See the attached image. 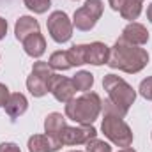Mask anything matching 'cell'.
<instances>
[{
	"mask_svg": "<svg viewBox=\"0 0 152 152\" xmlns=\"http://www.w3.org/2000/svg\"><path fill=\"white\" fill-rule=\"evenodd\" d=\"M147 18H149V21L152 23V4L147 7Z\"/></svg>",
	"mask_w": 152,
	"mask_h": 152,
	"instance_id": "83f0119b",
	"label": "cell"
},
{
	"mask_svg": "<svg viewBox=\"0 0 152 152\" xmlns=\"http://www.w3.org/2000/svg\"><path fill=\"white\" fill-rule=\"evenodd\" d=\"M92 138H97L94 126H66L60 134V145H85Z\"/></svg>",
	"mask_w": 152,
	"mask_h": 152,
	"instance_id": "ba28073f",
	"label": "cell"
},
{
	"mask_svg": "<svg viewBox=\"0 0 152 152\" xmlns=\"http://www.w3.org/2000/svg\"><path fill=\"white\" fill-rule=\"evenodd\" d=\"M50 94H51L58 103H64V104L69 103L76 94V88H75V85H73V80L53 73L51 80H50Z\"/></svg>",
	"mask_w": 152,
	"mask_h": 152,
	"instance_id": "9c48e42d",
	"label": "cell"
},
{
	"mask_svg": "<svg viewBox=\"0 0 152 152\" xmlns=\"http://www.w3.org/2000/svg\"><path fill=\"white\" fill-rule=\"evenodd\" d=\"M28 152H57L62 145L48 134H32L28 138Z\"/></svg>",
	"mask_w": 152,
	"mask_h": 152,
	"instance_id": "7c38bea8",
	"label": "cell"
},
{
	"mask_svg": "<svg viewBox=\"0 0 152 152\" xmlns=\"http://www.w3.org/2000/svg\"><path fill=\"white\" fill-rule=\"evenodd\" d=\"M103 110V101L96 92H83L66 103V117L80 126H92Z\"/></svg>",
	"mask_w": 152,
	"mask_h": 152,
	"instance_id": "7a4b0ae2",
	"label": "cell"
},
{
	"mask_svg": "<svg viewBox=\"0 0 152 152\" xmlns=\"http://www.w3.org/2000/svg\"><path fill=\"white\" fill-rule=\"evenodd\" d=\"M149 64V53L147 50L129 44L124 39H117L115 44L110 48V58L106 62L108 67L118 69L127 75H136L140 73L145 66Z\"/></svg>",
	"mask_w": 152,
	"mask_h": 152,
	"instance_id": "6da1fadb",
	"label": "cell"
},
{
	"mask_svg": "<svg viewBox=\"0 0 152 152\" xmlns=\"http://www.w3.org/2000/svg\"><path fill=\"white\" fill-rule=\"evenodd\" d=\"M67 124H66V117L62 113H57V112H53V113H50L46 117V120H44V134H48L50 138H53L55 142H58L60 143V134H62V131H64V127H66Z\"/></svg>",
	"mask_w": 152,
	"mask_h": 152,
	"instance_id": "4fadbf2b",
	"label": "cell"
},
{
	"mask_svg": "<svg viewBox=\"0 0 152 152\" xmlns=\"http://www.w3.org/2000/svg\"><path fill=\"white\" fill-rule=\"evenodd\" d=\"M46 27H48V32H50L51 39L58 44H64L73 37V28L75 27H73V21L69 20V16L64 11H53L48 16Z\"/></svg>",
	"mask_w": 152,
	"mask_h": 152,
	"instance_id": "52a82bcc",
	"label": "cell"
},
{
	"mask_svg": "<svg viewBox=\"0 0 152 152\" xmlns=\"http://www.w3.org/2000/svg\"><path fill=\"white\" fill-rule=\"evenodd\" d=\"M85 48H87V44H75V46H71L67 50L69 51V58L73 62V67L87 64L85 62Z\"/></svg>",
	"mask_w": 152,
	"mask_h": 152,
	"instance_id": "ffe728a7",
	"label": "cell"
},
{
	"mask_svg": "<svg viewBox=\"0 0 152 152\" xmlns=\"http://www.w3.org/2000/svg\"><path fill=\"white\" fill-rule=\"evenodd\" d=\"M149 30L145 28V25L142 23H136V21H131L124 30H122V36L120 39H124L126 42L129 44H134V46H143L149 42Z\"/></svg>",
	"mask_w": 152,
	"mask_h": 152,
	"instance_id": "30bf717a",
	"label": "cell"
},
{
	"mask_svg": "<svg viewBox=\"0 0 152 152\" xmlns=\"http://www.w3.org/2000/svg\"><path fill=\"white\" fill-rule=\"evenodd\" d=\"M134 2H142V4H143V0H134Z\"/></svg>",
	"mask_w": 152,
	"mask_h": 152,
	"instance_id": "f546056e",
	"label": "cell"
},
{
	"mask_svg": "<svg viewBox=\"0 0 152 152\" xmlns=\"http://www.w3.org/2000/svg\"><path fill=\"white\" fill-rule=\"evenodd\" d=\"M87 145V152H112L110 143H106L104 140H97V138H92Z\"/></svg>",
	"mask_w": 152,
	"mask_h": 152,
	"instance_id": "7402d4cb",
	"label": "cell"
},
{
	"mask_svg": "<svg viewBox=\"0 0 152 152\" xmlns=\"http://www.w3.org/2000/svg\"><path fill=\"white\" fill-rule=\"evenodd\" d=\"M140 94H142V97H145V99H149L152 101V76L149 78H145L142 83H140Z\"/></svg>",
	"mask_w": 152,
	"mask_h": 152,
	"instance_id": "603a6c76",
	"label": "cell"
},
{
	"mask_svg": "<svg viewBox=\"0 0 152 152\" xmlns=\"http://www.w3.org/2000/svg\"><path fill=\"white\" fill-rule=\"evenodd\" d=\"M69 152H81V151H69Z\"/></svg>",
	"mask_w": 152,
	"mask_h": 152,
	"instance_id": "4dcf8cb0",
	"label": "cell"
},
{
	"mask_svg": "<svg viewBox=\"0 0 152 152\" xmlns=\"http://www.w3.org/2000/svg\"><path fill=\"white\" fill-rule=\"evenodd\" d=\"M23 4L36 14H44L51 7V0H23Z\"/></svg>",
	"mask_w": 152,
	"mask_h": 152,
	"instance_id": "44dd1931",
	"label": "cell"
},
{
	"mask_svg": "<svg viewBox=\"0 0 152 152\" xmlns=\"http://www.w3.org/2000/svg\"><path fill=\"white\" fill-rule=\"evenodd\" d=\"M101 131L117 147L126 149V147H131V143H133L131 127L126 124L124 117H120L117 113H104L103 124H101Z\"/></svg>",
	"mask_w": 152,
	"mask_h": 152,
	"instance_id": "277c9868",
	"label": "cell"
},
{
	"mask_svg": "<svg viewBox=\"0 0 152 152\" xmlns=\"http://www.w3.org/2000/svg\"><path fill=\"white\" fill-rule=\"evenodd\" d=\"M0 152H21V151H20V147L16 143L5 142V143H0Z\"/></svg>",
	"mask_w": 152,
	"mask_h": 152,
	"instance_id": "d4e9b609",
	"label": "cell"
},
{
	"mask_svg": "<svg viewBox=\"0 0 152 152\" xmlns=\"http://www.w3.org/2000/svg\"><path fill=\"white\" fill-rule=\"evenodd\" d=\"M151 136H152V134H151Z\"/></svg>",
	"mask_w": 152,
	"mask_h": 152,
	"instance_id": "1f68e13d",
	"label": "cell"
},
{
	"mask_svg": "<svg viewBox=\"0 0 152 152\" xmlns=\"http://www.w3.org/2000/svg\"><path fill=\"white\" fill-rule=\"evenodd\" d=\"M108 58H110V48L104 42L96 41V42L87 44V48H85V62L87 64L103 66L108 62Z\"/></svg>",
	"mask_w": 152,
	"mask_h": 152,
	"instance_id": "8fae6325",
	"label": "cell"
},
{
	"mask_svg": "<svg viewBox=\"0 0 152 152\" xmlns=\"http://www.w3.org/2000/svg\"><path fill=\"white\" fill-rule=\"evenodd\" d=\"M118 152H136L134 149H131V147H126V149H120Z\"/></svg>",
	"mask_w": 152,
	"mask_h": 152,
	"instance_id": "f1b7e54d",
	"label": "cell"
},
{
	"mask_svg": "<svg viewBox=\"0 0 152 152\" xmlns=\"http://www.w3.org/2000/svg\"><path fill=\"white\" fill-rule=\"evenodd\" d=\"M104 4L103 0H85V4L75 11L73 16V27L81 32H88L96 27L97 20L103 16Z\"/></svg>",
	"mask_w": 152,
	"mask_h": 152,
	"instance_id": "5b68a950",
	"label": "cell"
},
{
	"mask_svg": "<svg viewBox=\"0 0 152 152\" xmlns=\"http://www.w3.org/2000/svg\"><path fill=\"white\" fill-rule=\"evenodd\" d=\"M126 2H127V0H108L110 7H112L113 11H118V12H120V9L126 5Z\"/></svg>",
	"mask_w": 152,
	"mask_h": 152,
	"instance_id": "484cf974",
	"label": "cell"
},
{
	"mask_svg": "<svg viewBox=\"0 0 152 152\" xmlns=\"http://www.w3.org/2000/svg\"><path fill=\"white\" fill-rule=\"evenodd\" d=\"M71 80H73V85L78 92H90V88L94 85V75L88 71H78Z\"/></svg>",
	"mask_w": 152,
	"mask_h": 152,
	"instance_id": "ac0fdd59",
	"label": "cell"
},
{
	"mask_svg": "<svg viewBox=\"0 0 152 152\" xmlns=\"http://www.w3.org/2000/svg\"><path fill=\"white\" fill-rule=\"evenodd\" d=\"M21 44H23L25 53L28 57H32V58H41L44 55V51H46V39L42 37L41 32H36V34L28 36Z\"/></svg>",
	"mask_w": 152,
	"mask_h": 152,
	"instance_id": "9a60e30c",
	"label": "cell"
},
{
	"mask_svg": "<svg viewBox=\"0 0 152 152\" xmlns=\"http://www.w3.org/2000/svg\"><path fill=\"white\" fill-rule=\"evenodd\" d=\"M4 108H5V113L9 115L11 118H18L20 115H23L27 112L28 101H27V97H25L23 94L14 92V94L9 96V99H7V103H5Z\"/></svg>",
	"mask_w": 152,
	"mask_h": 152,
	"instance_id": "2e32d148",
	"label": "cell"
},
{
	"mask_svg": "<svg viewBox=\"0 0 152 152\" xmlns=\"http://www.w3.org/2000/svg\"><path fill=\"white\" fill-rule=\"evenodd\" d=\"M103 87L108 94V101H112L118 110H122L124 113L127 115L131 104L136 101V90L120 76L113 75H104L103 78Z\"/></svg>",
	"mask_w": 152,
	"mask_h": 152,
	"instance_id": "3957f363",
	"label": "cell"
},
{
	"mask_svg": "<svg viewBox=\"0 0 152 152\" xmlns=\"http://www.w3.org/2000/svg\"><path fill=\"white\" fill-rule=\"evenodd\" d=\"M5 34H7V21L0 16V41L5 37Z\"/></svg>",
	"mask_w": 152,
	"mask_h": 152,
	"instance_id": "4316f807",
	"label": "cell"
},
{
	"mask_svg": "<svg viewBox=\"0 0 152 152\" xmlns=\"http://www.w3.org/2000/svg\"><path fill=\"white\" fill-rule=\"evenodd\" d=\"M39 32V21L32 16H20L14 25V36L18 41H25L28 36Z\"/></svg>",
	"mask_w": 152,
	"mask_h": 152,
	"instance_id": "5bb4252c",
	"label": "cell"
},
{
	"mask_svg": "<svg viewBox=\"0 0 152 152\" xmlns=\"http://www.w3.org/2000/svg\"><path fill=\"white\" fill-rule=\"evenodd\" d=\"M140 14H142V2L127 0L126 5L120 9V16H122L124 20H129V21H134Z\"/></svg>",
	"mask_w": 152,
	"mask_h": 152,
	"instance_id": "d6986e66",
	"label": "cell"
},
{
	"mask_svg": "<svg viewBox=\"0 0 152 152\" xmlns=\"http://www.w3.org/2000/svg\"><path fill=\"white\" fill-rule=\"evenodd\" d=\"M48 64H50V67L55 69V71H67V69L73 67V62H71V58H69V51H67V50H66V51H62V50L53 51V53L50 55Z\"/></svg>",
	"mask_w": 152,
	"mask_h": 152,
	"instance_id": "e0dca14e",
	"label": "cell"
},
{
	"mask_svg": "<svg viewBox=\"0 0 152 152\" xmlns=\"http://www.w3.org/2000/svg\"><path fill=\"white\" fill-rule=\"evenodd\" d=\"M9 96H11L9 88H7V87H5L4 83H0V106H5V103H7Z\"/></svg>",
	"mask_w": 152,
	"mask_h": 152,
	"instance_id": "cb8c5ba5",
	"label": "cell"
},
{
	"mask_svg": "<svg viewBox=\"0 0 152 152\" xmlns=\"http://www.w3.org/2000/svg\"><path fill=\"white\" fill-rule=\"evenodd\" d=\"M53 76V69L48 62L37 60L32 66V73L27 78V88L34 97H42L50 92V80Z\"/></svg>",
	"mask_w": 152,
	"mask_h": 152,
	"instance_id": "8992f818",
	"label": "cell"
}]
</instances>
